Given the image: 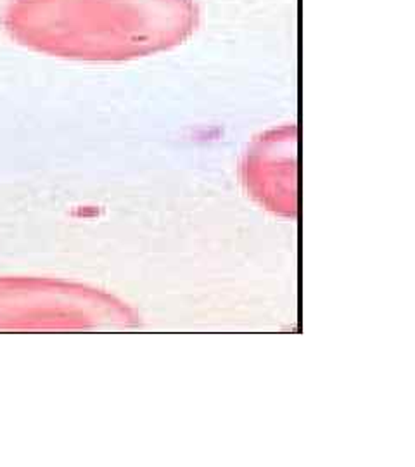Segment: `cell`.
I'll use <instances>...</instances> for the list:
<instances>
[{
    "label": "cell",
    "instance_id": "1",
    "mask_svg": "<svg viewBox=\"0 0 415 467\" xmlns=\"http://www.w3.org/2000/svg\"><path fill=\"white\" fill-rule=\"evenodd\" d=\"M5 28L19 44L57 57L125 61L194 34L192 0H13Z\"/></svg>",
    "mask_w": 415,
    "mask_h": 467
},
{
    "label": "cell",
    "instance_id": "2",
    "mask_svg": "<svg viewBox=\"0 0 415 467\" xmlns=\"http://www.w3.org/2000/svg\"><path fill=\"white\" fill-rule=\"evenodd\" d=\"M117 318L111 301L80 285L0 277V331L92 327Z\"/></svg>",
    "mask_w": 415,
    "mask_h": 467
}]
</instances>
